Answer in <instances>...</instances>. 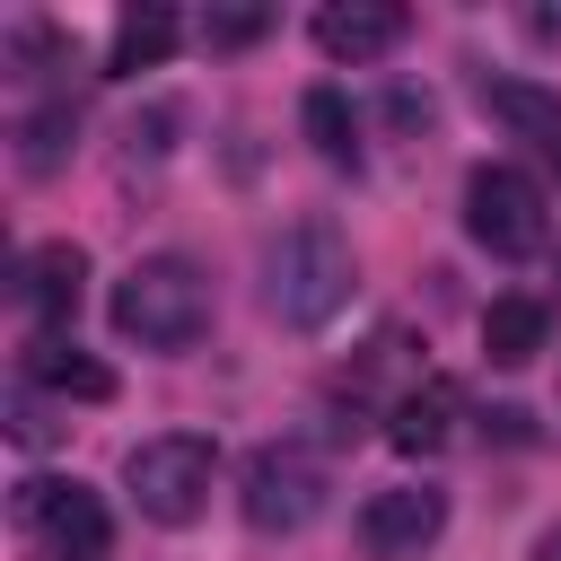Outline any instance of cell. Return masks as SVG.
I'll return each mask as SVG.
<instances>
[{"instance_id": "7c38bea8", "label": "cell", "mask_w": 561, "mask_h": 561, "mask_svg": "<svg viewBox=\"0 0 561 561\" xmlns=\"http://www.w3.org/2000/svg\"><path fill=\"white\" fill-rule=\"evenodd\" d=\"M175 9L167 0H140V9H123V26H114V53H105V70L114 79H131V70H158L167 53H175Z\"/></svg>"}, {"instance_id": "ba28073f", "label": "cell", "mask_w": 561, "mask_h": 561, "mask_svg": "<svg viewBox=\"0 0 561 561\" xmlns=\"http://www.w3.org/2000/svg\"><path fill=\"white\" fill-rule=\"evenodd\" d=\"M403 44V9L394 0H333L316 9V53L324 61H377Z\"/></svg>"}, {"instance_id": "8fae6325", "label": "cell", "mask_w": 561, "mask_h": 561, "mask_svg": "<svg viewBox=\"0 0 561 561\" xmlns=\"http://www.w3.org/2000/svg\"><path fill=\"white\" fill-rule=\"evenodd\" d=\"M26 386H53V394H79V403H105V394H114V368L88 359L70 333H35V342H26Z\"/></svg>"}, {"instance_id": "30bf717a", "label": "cell", "mask_w": 561, "mask_h": 561, "mask_svg": "<svg viewBox=\"0 0 561 561\" xmlns=\"http://www.w3.org/2000/svg\"><path fill=\"white\" fill-rule=\"evenodd\" d=\"M79 289H88V254L70 245V237H53V245H26L18 254V298L53 324V316H70L79 307Z\"/></svg>"}, {"instance_id": "5bb4252c", "label": "cell", "mask_w": 561, "mask_h": 561, "mask_svg": "<svg viewBox=\"0 0 561 561\" xmlns=\"http://www.w3.org/2000/svg\"><path fill=\"white\" fill-rule=\"evenodd\" d=\"M543 342H552V316H543V298H491V316H482V351H491L500 368H526Z\"/></svg>"}, {"instance_id": "4fadbf2b", "label": "cell", "mask_w": 561, "mask_h": 561, "mask_svg": "<svg viewBox=\"0 0 561 561\" xmlns=\"http://www.w3.org/2000/svg\"><path fill=\"white\" fill-rule=\"evenodd\" d=\"M482 105H491L508 131H526V140L561 167V96H543V88H526V79H482Z\"/></svg>"}, {"instance_id": "d6986e66", "label": "cell", "mask_w": 561, "mask_h": 561, "mask_svg": "<svg viewBox=\"0 0 561 561\" xmlns=\"http://www.w3.org/2000/svg\"><path fill=\"white\" fill-rule=\"evenodd\" d=\"M526 35H543V44H561V9H526Z\"/></svg>"}, {"instance_id": "3957f363", "label": "cell", "mask_w": 561, "mask_h": 561, "mask_svg": "<svg viewBox=\"0 0 561 561\" xmlns=\"http://www.w3.org/2000/svg\"><path fill=\"white\" fill-rule=\"evenodd\" d=\"M210 473H219V447L193 438V430L140 438V447L123 456V482H131V500H140L149 526H193L202 500H210Z\"/></svg>"}, {"instance_id": "277c9868", "label": "cell", "mask_w": 561, "mask_h": 561, "mask_svg": "<svg viewBox=\"0 0 561 561\" xmlns=\"http://www.w3.org/2000/svg\"><path fill=\"white\" fill-rule=\"evenodd\" d=\"M465 228H473V245H491V254H535L543 245V184L526 175V167H473L465 175Z\"/></svg>"}, {"instance_id": "2e32d148", "label": "cell", "mask_w": 561, "mask_h": 561, "mask_svg": "<svg viewBox=\"0 0 561 561\" xmlns=\"http://www.w3.org/2000/svg\"><path fill=\"white\" fill-rule=\"evenodd\" d=\"M298 114H307V140H316V149H324L333 167H351V158H359V140H351V105H342V88H307V105H298Z\"/></svg>"}, {"instance_id": "6da1fadb", "label": "cell", "mask_w": 561, "mask_h": 561, "mask_svg": "<svg viewBox=\"0 0 561 561\" xmlns=\"http://www.w3.org/2000/svg\"><path fill=\"white\" fill-rule=\"evenodd\" d=\"M263 298H272V316L298 324V333L333 324L342 298H351V245H342V228H333V219L280 228L272 254H263Z\"/></svg>"}, {"instance_id": "ffe728a7", "label": "cell", "mask_w": 561, "mask_h": 561, "mask_svg": "<svg viewBox=\"0 0 561 561\" xmlns=\"http://www.w3.org/2000/svg\"><path fill=\"white\" fill-rule=\"evenodd\" d=\"M535 561H561V526H543V535H535Z\"/></svg>"}, {"instance_id": "9a60e30c", "label": "cell", "mask_w": 561, "mask_h": 561, "mask_svg": "<svg viewBox=\"0 0 561 561\" xmlns=\"http://www.w3.org/2000/svg\"><path fill=\"white\" fill-rule=\"evenodd\" d=\"M70 131H79L70 105H35V114L18 123V167H26V175H53V167L70 158Z\"/></svg>"}, {"instance_id": "e0dca14e", "label": "cell", "mask_w": 561, "mask_h": 561, "mask_svg": "<svg viewBox=\"0 0 561 561\" xmlns=\"http://www.w3.org/2000/svg\"><path fill=\"white\" fill-rule=\"evenodd\" d=\"M272 35V9H210L202 18V44L210 53H237V44H263Z\"/></svg>"}, {"instance_id": "52a82bcc", "label": "cell", "mask_w": 561, "mask_h": 561, "mask_svg": "<svg viewBox=\"0 0 561 561\" xmlns=\"http://www.w3.org/2000/svg\"><path fill=\"white\" fill-rule=\"evenodd\" d=\"M438 526H447V491H430V482L377 491V500L359 508V543H368V552H386V561H403V552L438 543Z\"/></svg>"}, {"instance_id": "7a4b0ae2", "label": "cell", "mask_w": 561, "mask_h": 561, "mask_svg": "<svg viewBox=\"0 0 561 561\" xmlns=\"http://www.w3.org/2000/svg\"><path fill=\"white\" fill-rule=\"evenodd\" d=\"M114 333L140 342V351H184L210 333V280L184 263V254H140L123 280H114Z\"/></svg>"}, {"instance_id": "ac0fdd59", "label": "cell", "mask_w": 561, "mask_h": 561, "mask_svg": "<svg viewBox=\"0 0 561 561\" xmlns=\"http://www.w3.org/2000/svg\"><path fill=\"white\" fill-rule=\"evenodd\" d=\"M9 430H18V438H26V447H44V438H53V421H44V412H35V403H26V394H18V412H9Z\"/></svg>"}, {"instance_id": "8992f818", "label": "cell", "mask_w": 561, "mask_h": 561, "mask_svg": "<svg viewBox=\"0 0 561 561\" xmlns=\"http://www.w3.org/2000/svg\"><path fill=\"white\" fill-rule=\"evenodd\" d=\"M316 508H324V465H316V456L263 447V456L245 465V526H254V535H298Z\"/></svg>"}, {"instance_id": "9c48e42d", "label": "cell", "mask_w": 561, "mask_h": 561, "mask_svg": "<svg viewBox=\"0 0 561 561\" xmlns=\"http://www.w3.org/2000/svg\"><path fill=\"white\" fill-rule=\"evenodd\" d=\"M447 430H456V377H421V386H403L394 412H386V447H394V456H438Z\"/></svg>"}, {"instance_id": "5b68a950", "label": "cell", "mask_w": 561, "mask_h": 561, "mask_svg": "<svg viewBox=\"0 0 561 561\" xmlns=\"http://www.w3.org/2000/svg\"><path fill=\"white\" fill-rule=\"evenodd\" d=\"M18 526H35L61 561H105V543H114V517H105V500L88 491V482H18Z\"/></svg>"}]
</instances>
